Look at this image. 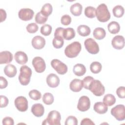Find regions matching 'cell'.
<instances>
[{"mask_svg": "<svg viewBox=\"0 0 125 125\" xmlns=\"http://www.w3.org/2000/svg\"><path fill=\"white\" fill-rule=\"evenodd\" d=\"M34 14L33 10L30 8H22L18 13L19 18L24 21H27L32 19Z\"/></svg>", "mask_w": 125, "mask_h": 125, "instance_id": "12", "label": "cell"}, {"mask_svg": "<svg viewBox=\"0 0 125 125\" xmlns=\"http://www.w3.org/2000/svg\"><path fill=\"white\" fill-rule=\"evenodd\" d=\"M52 44L53 46L57 49L61 48L62 47L64 44L63 38L62 37H54L52 41Z\"/></svg>", "mask_w": 125, "mask_h": 125, "instance_id": "31", "label": "cell"}, {"mask_svg": "<svg viewBox=\"0 0 125 125\" xmlns=\"http://www.w3.org/2000/svg\"><path fill=\"white\" fill-rule=\"evenodd\" d=\"M54 100V97L51 93L46 92L43 94L42 97V101L45 104H51L53 103Z\"/></svg>", "mask_w": 125, "mask_h": 125, "instance_id": "33", "label": "cell"}, {"mask_svg": "<svg viewBox=\"0 0 125 125\" xmlns=\"http://www.w3.org/2000/svg\"><path fill=\"white\" fill-rule=\"evenodd\" d=\"M75 36V31L72 28H64L63 32V38L66 40H70Z\"/></svg>", "mask_w": 125, "mask_h": 125, "instance_id": "26", "label": "cell"}, {"mask_svg": "<svg viewBox=\"0 0 125 125\" xmlns=\"http://www.w3.org/2000/svg\"><path fill=\"white\" fill-rule=\"evenodd\" d=\"M32 65L38 73L43 72L46 68L44 60L41 57H36L32 60Z\"/></svg>", "mask_w": 125, "mask_h": 125, "instance_id": "10", "label": "cell"}, {"mask_svg": "<svg viewBox=\"0 0 125 125\" xmlns=\"http://www.w3.org/2000/svg\"><path fill=\"white\" fill-rule=\"evenodd\" d=\"M124 7L120 5L115 6L112 9L113 15L117 18L122 17L124 14Z\"/></svg>", "mask_w": 125, "mask_h": 125, "instance_id": "30", "label": "cell"}, {"mask_svg": "<svg viewBox=\"0 0 125 125\" xmlns=\"http://www.w3.org/2000/svg\"><path fill=\"white\" fill-rule=\"evenodd\" d=\"M46 81L48 85L52 88L57 87L60 84L59 78L54 73L49 74L46 77Z\"/></svg>", "mask_w": 125, "mask_h": 125, "instance_id": "14", "label": "cell"}, {"mask_svg": "<svg viewBox=\"0 0 125 125\" xmlns=\"http://www.w3.org/2000/svg\"><path fill=\"white\" fill-rule=\"evenodd\" d=\"M29 96L31 99L34 100H39L41 99L42 94L39 91L36 89H33L29 91Z\"/></svg>", "mask_w": 125, "mask_h": 125, "instance_id": "37", "label": "cell"}, {"mask_svg": "<svg viewBox=\"0 0 125 125\" xmlns=\"http://www.w3.org/2000/svg\"><path fill=\"white\" fill-rule=\"evenodd\" d=\"M16 62L20 64H24L28 61V57L26 53L22 51H18L14 55Z\"/></svg>", "mask_w": 125, "mask_h": 125, "instance_id": "19", "label": "cell"}, {"mask_svg": "<svg viewBox=\"0 0 125 125\" xmlns=\"http://www.w3.org/2000/svg\"><path fill=\"white\" fill-rule=\"evenodd\" d=\"M61 116L59 112L56 110L50 111L46 119L42 123V125H60Z\"/></svg>", "mask_w": 125, "mask_h": 125, "instance_id": "4", "label": "cell"}, {"mask_svg": "<svg viewBox=\"0 0 125 125\" xmlns=\"http://www.w3.org/2000/svg\"><path fill=\"white\" fill-rule=\"evenodd\" d=\"M61 22L64 25H68L71 22V18L68 15H64L61 17Z\"/></svg>", "mask_w": 125, "mask_h": 125, "instance_id": "41", "label": "cell"}, {"mask_svg": "<svg viewBox=\"0 0 125 125\" xmlns=\"http://www.w3.org/2000/svg\"><path fill=\"white\" fill-rule=\"evenodd\" d=\"M82 5L78 2L72 4L70 8L71 13L75 16H80L82 14Z\"/></svg>", "mask_w": 125, "mask_h": 125, "instance_id": "23", "label": "cell"}, {"mask_svg": "<svg viewBox=\"0 0 125 125\" xmlns=\"http://www.w3.org/2000/svg\"><path fill=\"white\" fill-rule=\"evenodd\" d=\"M52 26L48 24H45L42 26L41 28V33L44 36H49L52 31Z\"/></svg>", "mask_w": 125, "mask_h": 125, "instance_id": "35", "label": "cell"}, {"mask_svg": "<svg viewBox=\"0 0 125 125\" xmlns=\"http://www.w3.org/2000/svg\"><path fill=\"white\" fill-rule=\"evenodd\" d=\"M77 32L80 36L85 37L90 34V29L86 25H80L77 28Z\"/></svg>", "mask_w": 125, "mask_h": 125, "instance_id": "27", "label": "cell"}, {"mask_svg": "<svg viewBox=\"0 0 125 125\" xmlns=\"http://www.w3.org/2000/svg\"><path fill=\"white\" fill-rule=\"evenodd\" d=\"M8 85V82L6 79L2 76L0 77V89L5 88Z\"/></svg>", "mask_w": 125, "mask_h": 125, "instance_id": "45", "label": "cell"}, {"mask_svg": "<svg viewBox=\"0 0 125 125\" xmlns=\"http://www.w3.org/2000/svg\"><path fill=\"white\" fill-rule=\"evenodd\" d=\"M116 102V98L111 94L105 95L103 98V103L106 106H112Z\"/></svg>", "mask_w": 125, "mask_h": 125, "instance_id": "28", "label": "cell"}, {"mask_svg": "<svg viewBox=\"0 0 125 125\" xmlns=\"http://www.w3.org/2000/svg\"><path fill=\"white\" fill-rule=\"evenodd\" d=\"M94 37L98 40L103 39L106 35L105 30L102 27L96 28L93 32Z\"/></svg>", "mask_w": 125, "mask_h": 125, "instance_id": "24", "label": "cell"}, {"mask_svg": "<svg viewBox=\"0 0 125 125\" xmlns=\"http://www.w3.org/2000/svg\"><path fill=\"white\" fill-rule=\"evenodd\" d=\"M32 75V70L27 65H22L20 68V73L19 76V80L22 85L29 84Z\"/></svg>", "mask_w": 125, "mask_h": 125, "instance_id": "3", "label": "cell"}, {"mask_svg": "<svg viewBox=\"0 0 125 125\" xmlns=\"http://www.w3.org/2000/svg\"><path fill=\"white\" fill-rule=\"evenodd\" d=\"M13 60V55L8 51H4L0 53V63H9Z\"/></svg>", "mask_w": 125, "mask_h": 125, "instance_id": "18", "label": "cell"}, {"mask_svg": "<svg viewBox=\"0 0 125 125\" xmlns=\"http://www.w3.org/2000/svg\"><path fill=\"white\" fill-rule=\"evenodd\" d=\"M51 65L59 74L63 75L67 71V65L58 59L52 60L51 62Z\"/></svg>", "mask_w": 125, "mask_h": 125, "instance_id": "8", "label": "cell"}, {"mask_svg": "<svg viewBox=\"0 0 125 125\" xmlns=\"http://www.w3.org/2000/svg\"><path fill=\"white\" fill-rule=\"evenodd\" d=\"M111 44L113 48L116 49H122L125 46V39L121 35H117L112 40Z\"/></svg>", "mask_w": 125, "mask_h": 125, "instance_id": "13", "label": "cell"}, {"mask_svg": "<svg viewBox=\"0 0 125 125\" xmlns=\"http://www.w3.org/2000/svg\"><path fill=\"white\" fill-rule=\"evenodd\" d=\"M31 111L34 116L37 117H40L44 114V108L41 104H35L32 105Z\"/></svg>", "mask_w": 125, "mask_h": 125, "instance_id": "17", "label": "cell"}, {"mask_svg": "<svg viewBox=\"0 0 125 125\" xmlns=\"http://www.w3.org/2000/svg\"><path fill=\"white\" fill-rule=\"evenodd\" d=\"M0 107L1 108L5 107L8 105L9 100L6 96H3V95H0Z\"/></svg>", "mask_w": 125, "mask_h": 125, "instance_id": "43", "label": "cell"}, {"mask_svg": "<svg viewBox=\"0 0 125 125\" xmlns=\"http://www.w3.org/2000/svg\"><path fill=\"white\" fill-rule=\"evenodd\" d=\"M107 28L109 32L113 34L118 33L120 30V26L119 23L115 21H112L109 23Z\"/></svg>", "mask_w": 125, "mask_h": 125, "instance_id": "25", "label": "cell"}, {"mask_svg": "<svg viewBox=\"0 0 125 125\" xmlns=\"http://www.w3.org/2000/svg\"><path fill=\"white\" fill-rule=\"evenodd\" d=\"M116 94L117 96L122 99L125 97V87L124 86H120L116 90Z\"/></svg>", "mask_w": 125, "mask_h": 125, "instance_id": "42", "label": "cell"}, {"mask_svg": "<svg viewBox=\"0 0 125 125\" xmlns=\"http://www.w3.org/2000/svg\"><path fill=\"white\" fill-rule=\"evenodd\" d=\"M2 124L4 125H13L14 124V120L10 117H5L2 120Z\"/></svg>", "mask_w": 125, "mask_h": 125, "instance_id": "44", "label": "cell"}, {"mask_svg": "<svg viewBox=\"0 0 125 125\" xmlns=\"http://www.w3.org/2000/svg\"><path fill=\"white\" fill-rule=\"evenodd\" d=\"M89 90L95 96H101L104 93L105 88L99 80L94 79L90 85Z\"/></svg>", "mask_w": 125, "mask_h": 125, "instance_id": "5", "label": "cell"}, {"mask_svg": "<svg viewBox=\"0 0 125 125\" xmlns=\"http://www.w3.org/2000/svg\"><path fill=\"white\" fill-rule=\"evenodd\" d=\"M86 70V68L84 65L81 63L75 64L73 68V73L77 76H83L85 73Z\"/></svg>", "mask_w": 125, "mask_h": 125, "instance_id": "22", "label": "cell"}, {"mask_svg": "<svg viewBox=\"0 0 125 125\" xmlns=\"http://www.w3.org/2000/svg\"><path fill=\"white\" fill-rule=\"evenodd\" d=\"M4 74L9 78L15 77L17 73V70L16 66L13 64H9L6 65L4 68Z\"/></svg>", "mask_w": 125, "mask_h": 125, "instance_id": "20", "label": "cell"}, {"mask_svg": "<svg viewBox=\"0 0 125 125\" xmlns=\"http://www.w3.org/2000/svg\"><path fill=\"white\" fill-rule=\"evenodd\" d=\"M86 50L92 54H96L99 51L98 44L92 38H88L84 42Z\"/></svg>", "mask_w": 125, "mask_h": 125, "instance_id": "7", "label": "cell"}, {"mask_svg": "<svg viewBox=\"0 0 125 125\" xmlns=\"http://www.w3.org/2000/svg\"><path fill=\"white\" fill-rule=\"evenodd\" d=\"M64 29V28L61 27L56 28L54 32V37L59 36V37H63V32Z\"/></svg>", "mask_w": 125, "mask_h": 125, "instance_id": "46", "label": "cell"}, {"mask_svg": "<svg viewBox=\"0 0 125 125\" xmlns=\"http://www.w3.org/2000/svg\"><path fill=\"white\" fill-rule=\"evenodd\" d=\"M94 110L95 112L100 114H103L105 113L108 110L107 106L105 105L103 103L97 102L93 106Z\"/></svg>", "mask_w": 125, "mask_h": 125, "instance_id": "21", "label": "cell"}, {"mask_svg": "<svg viewBox=\"0 0 125 125\" xmlns=\"http://www.w3.org/2000/svg\"><path fill=\"white\" fill-rule=\"evenodd\" d=\"M96 16L100 22H106L110 18V13L106 5L102 3L98 5L96 10Z\"/></svg>", "mask_w": 125, "mask_h": 125, "instance_id": "1", "label": "cell"}, {"mask_svg": "<svg viewBox=\"0 0 125 125\" xmlns=\"http://www.w3.org/2000/svg\"><path fill=\"white\" fill-rule=\"evenodd\" d=\"M102 68L101 63L98 62H92L90 65V69L91 71L94 74H97L99 73Z\"/></svg>", "mask_w": 125, "mask_h": 125, "instance_id": "32", "label": "cell"}, {"mask_svg": "<svg viewBox=\"0 0 125 125\" xmlns=\"http://www.w3.org/2000/svg\"><path fill=\"white\" fill-rule=\"evenodd\" d=\"M52 5L49 3H46L42 6L40 12L43 15L48 17L52 13Z\"/></svg>", "mask_w": 125, "mask_h": 125, "instance_id": "29", "label": "cell"}, {"mask_svg": "<svg viewBox=\"0 0 125 125\" xmlns=\"http://www.w3.org/2000/svg\"><path fill=\"white\" fill-rule=\"evenodd\" d=\"M94 125L95 124L93 121L89 118H84L81 121V125Z\"/></svg>", "mask_w": 125, "mask_h": 125, "instance_id": "47", "label": "cell"}, {"mask_svg": "<svg viewBox=\"0 0 125 125\" xmlns=\"http://www.w3.org/2000/svg\"><path fill=\"white\" fill-rule=\"evenodd\" d=\"M45 44V40L44 38L40 36H35L32 40V45L36 49H41Z\"/></svg>", "mask_w": 125, "mask_h": 125, "instance_id": "15", "label": "cell"}, {"mask_svg": "<svg viewBox=\"0 0 125 125\" xmlns=\"http://www.w3.org/2000/svg\"><path fill=\"white\" fill-rule=\"evenodd\" d=\"M47 19H48V17L43 15L41 13V12H38L36 15L35 18V20L36 22L37 23L41 24L44 23L47 21Z\"/></svg>", "mask_w": 125, "mask_h": 125, "instance_id": "36", "label": "cell"}, {"mask_svg": "<svg viewBox=\"0 0 125 125\" xmlns=\"http://www.w3.org/2000/svg\"><path fill=\"white\" fill-rule=\"evenodd\" d=\"M0 22H2L5 21L6 18V13L5 11L2 9H0Z\"/></svg>", "mask_w": 125, "mask_h": 125, "instance_id": "48", "label": "cell"}, {"mask_svg": "<svg viewBox=\"0 0 125 125\" xmlns=\"http://www.w3.org/2000/svg\"><path fill=\"white\" fill-rule=\"evenodd\" d=\"M83 87V81L80 79H73L70 83L69 88L73 92H78L80 91Z\"/></svg>", "mask_w": 125, "mask_h": 125, "instance_id": "16", "label": "cell"}, {"mask_svg": "<svg viewBox=\"0 0 125 125\" xmlns=\"http://www.w3.org/2000/svg\"><path fill=\"white\" fill-rule=\"evenodd\" d=\"M77 119L73 116H69L65 122V125H77Z\"/></svg>", "mask_w": 125, "mask_h": 125, "instance_id": "40", "label": "cell"}, {"mask_svg": "<svg viewBox=\"0 0 125 125\" xmlns=\"http://www.w3.org/2000/svg\"><path fill=\"white\" fill-rule=\"evenodd\" d=\"M94 80V78L91 76H86L83 80V87L86 89H89V86L92 81Z\"/></svg>", "mask_w": 125, "mask_h": 125, "instance_id": "38", "label": "cell"}, {"mask_svg": "<svg viewBox=\"0 0 125 125\" xmlns=\"http://www.w3.org/2000/svg\"><path fill=\"white\" fill-rule=\"evenodd\" d=\"M111 114L116 120L122 121L125 119V108L123 104H118L111 110Z\"/></svg>", "mask_w": 125, "mask_h": 125, "instance_id": "6", "label": "cell"}, {"mask_svg": "<svg viewBox=\"0 0 125 125\" xmlns=\"http://www.w3.org/2000/svg\"><path fill=\"white\" fill-rule=\"evenodd\" d=\"M90 106V101L89 98L86 96H81L77 105V108L79 110L84 112L88 110Z\"/></svg>", "mask_w": 125, "mask_h": 125, "instance_id": "11", "label": "cell"}, {"mask_svg": "<svg viewBox=\"0 0 125 125\" xmlns=\"http://www.w3.org/2000/svg\"><path fill=\"white\" fill-rule=\"evenodd\" d=\"M84 15L89 18H94L96 16V9L94 7L88 6L84 9Z\"/></svg>", "mask_w": 125, "mask_h": 125, "instance_id": "34", "label": "cell"}, {"mask_svg": "<svg viewBox=\"0 0 125 125\" xmlns=\"http://www.w3.org/2000/svg\"><path fill=\"white\" fill-rule=\"evenodd\" d=\"M82 48L81 43L78 42H74L68 44L64 49L65 55L69 58L77 57Z\"/></svg>", "mask_w": 125, "mask_h": 125, "instance_id": "2", "label": "cell"}, {"mask_svg": "<svg viewBox=\"0 0 125 125\" xmlns=\"http://www.w3.org/2000/svg\"><path fill=\"white\" fill-rule=\"evenodd\" d=\"M26 29L28 32L30 33H34L38 31L39 29V27L36 23L34 22H32L28 24L27 25Z\"/></svg>", "mask_w": 125, "mask_h": 125, "instance_id": "39", "label": "cell"}, {"mask_svg": "<svg viewBox=\"0 0 125 125\" xmlns=\"http://www.w3.org/2000/svg\"><path fill=\"white\" fill-rule=\"evenodd\" d=\"M14 104L17 109L21 112L26 111L28 109V101L23 96H18L14 101Z\"/></svg>", "mask_w": 125, "mask_h": 125, "instance_id": "9", "label": "cell"}]
</instances>
